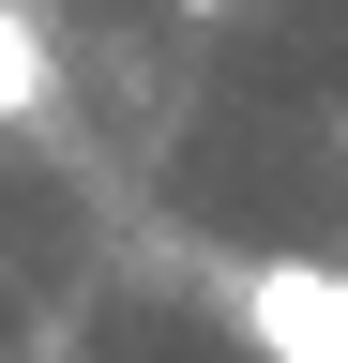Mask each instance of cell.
Segmentation results:
<instances>
[{
  "label": "cell",
  "instance_id": "cell-3",
  "mask_svg": "<svg viewBox=\"0 0 348 363\" xmlns=\"http://www.w3.org/2000/svg\"><path fill=\"white\" fill-rule=\"evenodd\" d=\"M182 16H242V0H182Z\"/></svg>",
  "mask_w": 348,
  "mask_h": 363
},
{
  "label": "cell",
  "instance_id": "cell-1",
  "mask_svg": "<svg viewBox=\"0 0 348 363\" xmlns=\"http://www.w3.org/2000/svg\"><path fill=\"white\" fill-rule=\"evenodd\" d=\"M242 318H257V348H273V363H348V272H257V288H242Z\"/></svg>",
  "mask_w": 348,
  "mask_h": 363
},
{
  "label": "cell",
  "instance_id": "cell-2",
  "mask_svg": "<svg viewBox=\"0 0 348 363\" xmlns=\"http://www.w3.org/2000/svg\"><path fill=\"white\" fill-rule=\"evenodd\" d=\"M46 91H61V61H46V30H30L16 0H0V121H30Z\"/></svg>",
  "mask_w": 348,
  "mask_h": 363
}]
</instances>
